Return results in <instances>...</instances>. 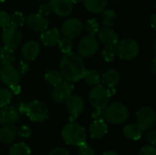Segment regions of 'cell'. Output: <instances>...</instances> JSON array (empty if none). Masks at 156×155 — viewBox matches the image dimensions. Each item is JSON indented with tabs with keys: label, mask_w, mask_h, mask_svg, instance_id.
I'll return each mask as SVG.
<instances>
[{
	"label": "cell",
	"mask_w": 156,
	"mask_h": 155,
	"mask_svg": "<svg viewBox=\"0 0 156 155\" xmlns=\"http://www.w3.org/2000/svg\"><path fill=\"white\" fill-rule=\"evenodd\" d=\"M59 69L65 80L69 82L80 81L83 79L86 71L83 58L75 52L64 54L59 63Z\"/></svg>",
	"instance_id": "6da1fadb"
},
{
	"label": "cell",
	"mask_w": 156,
	"mask_h": 155,
	"mask_svg": "<svg viewBox=\"0 0 156 155\" xmlns=\"http://www.w3.org/2000/svg\"><path fill=\"white\" fill-rule=\"evenodd\" d=\"M61 138L64 143L71 146H80L87 142L85 129L77 122H69L61 131Z\"/></svg>",
	"instance_id": "7a4b0ae2"
},
{
	"label": "cell",
	"mask_w": 156,
	"mask_h": 155,
	"mask_svg": "<svg viewBox=\"0 0 156 155\" xmlns=\"http://www.w3.org/2000/svg\"><path fill=\"white\" fill-rule=\"evenodd\" d=\"M129 118V110L122 102H112L103 111V121L106 123L118 125L124 123Z\"/></svg>",
	"instance_id": "3957f363"
},
{
	"label": "cell",
	"mask_w": 156,
	"mask_h": 155,
	"mask_svg": "<svg viewBox=\"0 0 156 155\" xmlns=\"http://www.w3.org/2000/svg\"><path fill=\"white\" fill-rule=\"evenodd\" d=\"M116 57L122 60H133L140 53V46L138 42L131 37L119 40L114 46Z\"/></svg>",
	"instance_id": "277c9868"
},
{
	"label": "cell",
	"mask_w": 156,
	"mask_h": 155,
	"mask_svg": "<svg viewBox=\"0 0 156 155\" xmlns=\"http://www.w3.org/2000/svg\"><path fill=\"white\" fill-rule=\"evenodd\" d=\"M111 96L109 94L108 89L102 85H98L93 87L89 93V101L94 110L104 111L109 105Z\"/></svg>",
	"instance_id": "5b68a950"
},
{
	"label": "cell",
	"mask_w": 156,
	"mask_h": 155,
	"mask_svg": "<svg viewBox=\"0 0 156 155\" xmlns=\"http://www.w3.org/2000/svg\"><path fill=\"white\" fill-rule=\"evenodd\" d=\"M26 114L30 121L35 122H42L48 117V107L45 102L35 100L27 103Z\"/></svg>",
	"instance_id": "8992f818"
},
{
	"label": "cell",
	"mask_w": 156,
	"mask_h": 155,
	"mask_svg": "<svg viewBox=\"0 0 156 155\" xmlns=\"http://www.w3.org/2000/svg\"><path fill=\"white\" fill-rule=\"evenodd\" d=\"M99 42L95 37L85 36L78 44V55L81 58H89L93 57L99 50Z\"/></svg>",
	"instance_id": "52a82bcc"
},
{
	"label": "cell",
	"mask_w": 156,
	"mask_h": 155,
	"mask_svg": "<svg viewBox=\"0 0 156 155\" xmlns=\"http://www.w3.org/2000/svg\"><path fill=\"white\" fill-rule=\"evenodd\" d=\"M136 117H137V125L143 132L151 130L155 124V111L151 107L144 106L140 108L136 113Z\"/></svg>",
	"instance_id": "ba28073f"
},
{
	"label": "cell",
	"mask_w": 156,
	"mask_h": 155,
	"mask_svg": "<svg viewBox=\"0 0 156 155\" xmlns=\"http://www.w3.org/2000/svg\"><path fill=\"white\" fill-rule=\"evenodd\" d=\"M1 39L4 44V47L15 49L19 47L22 41V35L20 30L17 27L13 26H8L3 29Z\"/></svg>",
	"instance_id": "9c48e42d"
},
{
	"label": "cell",
	"mask_w": 156,
	"mask_h": 155,
	"mask_svg": "<svg viewBox=\"0 0 156 155\" xmlns=\"http://www.w3.org/2000/svg\"><path fill=\"white\" fill-rule=\"evenodd\" d=\"M73 83L68 80L62 81L59 85L54 87L50 92V98L52 101L57 104L65 103L69 97L72 94L73 91Z\"/></svg>",
	"instance_id": "30bf717a"
},
{
	"label": "cell",
	"mask_w": 156,
	"mask_h": 155,
	"mask_svg": "<svg viewBox=\"0 0 156 155\" xmlns=\"http://www.w3.org/2000/svg\"><path fill=\"white\" fill-rule=\"evenodd\" d=\"M83 23L77 17H71L66 19L61 26V33L64 37L73 39L79 37L83 31Z\"/></svg>",
	"instance_id": "8fae6325"
},
{
	"label": "cell",
	"mask_w": 156,
	"mask_h": 155,
	"mask_svg": "<svg viewBox=\"0 0 156 155\" xmlns=\"http://www.w3.org/2000/svg\"><path fill=\"white\" fill-rule=\"evenodd\" d=\"M20 73L17 69L13 65L3 66L0 69V80L4 85L10 88L12 86L17 85L20 80Z\"/></svg>",
	"instance_id": "7c38bea8"
},
{
	"label": "cell",
	"mask_w": 156,
	"mask_h": 155,
	"mask_svg": "<svg viewBox=\"0 0 156 155\" xmlns=\"http://www.w3.org/2000/svg\"><path fill=\"white\" fill-rule=\"evenodd\" d=\"M64 104L66 105L67 111L70 115L69 117H73L75 119H77L85 109V102L82 97L78 94H71Z\"/></svg>",
	"instance_id": "4fadbf2b"
},
{
	"label": "cell",
	"mask_w": 156,
	"mask_h": 155,
	"mask_svg": "<svg viewBox=\"0 0 156 155\" xmlns=\"http://www.w3.org/2000/svg\"><path fill=\"white\" fill-rule=\"evenodd\" d=\"M40 53V45L35 40L27 41L21 48L20 54L25 61L35 60Z\"/></svg>",
	"instance_id": "5bb4252c"
},
{
	"label": "cell",
	"mask_w": 156,
	"mask_h": 155,
	"mask_svg": "<svg viewBox=\"0 0 156 155\" xmlns=\"http://www.w3.org/2000/svg\"><path fill=\"white\" fill-rule=\"evenodd\" d=\"M48 4L51 8V12H54L58 16H68L73 10V4L70 0H49Z\"/></svg>",
	"instance_id": "9a60e30c"
},
{
	"label": "cell",
	"mask_w": 156,
	"mask_h": 155,
	"mask_svg": "<svg viewBox=\"0 0 156 155\" xmlns=\"http://www.w3.org/2000/svg\"><path fill=\"white\" fill-rule=\"evenodd\" d=\"M27 24L30 29L36 32H44L48 27V20L47 17L40 16L39 14H31L26 18Z\"/></svg>",
	"instance_id": "2e32d148"
},
{
	"label": "cell",
	"mask_w": 156,
	"mask_h": 155,
	"mask_svg": "<svg viewBox=\"0 0 156 155\" xmlns=\"http://www.w3.org/2000/svg\"><path fill=\"white\" fill-rule=\"evenodd\" d=\"M98 38L99 41L104 45V47H114L119 41L117 33L112 27L108 26H104L99 30Z\"/></svg>",
	"instance_id": "e0dca14e"
},
{
	"label": "cell",
	"mask_w": 156,
	"mask_h": 155,
	"mask_svg": "<svg viewBox=\"0 0 156 155\" xmlns=\"http://www.w3.org/2000/svg\"><path fill=\"white\" fill-rule=\"evenodd\" d=\"M20 113L14 106L7 105L0 111L1 123L4 125H15L19 120Z\"/></svg>",
	"instance_id": "ac0fdd59"
},
{
	"label": "cell",
	"mask_w": 156,
	"mask_h": 155,
	"mask_svg": "<svg viewBox=\"0 0 156 155\" xmlns=\"http://www.w3.org/2000/svg\"><path fill=\"white\" fill-rule=\"evenodd\" d=\"M120 79V72L115 69H108L101 76V83H102V86L107 89L115 88L119 84Z\"/></svg>",
	"instance_id": "d6986e66"
},
{
	"label": "cell",
	"mask_w": 156,
	"mask_h": 155,
	"mask_svg": "<svg viewBox=\"0 0 156 155\" xmlns=\"http://www.w3.org/2000/svg\"><path fill=\"white\" fill-rule=\"evenodd\" d=\"M60 38V32L57 28L47 29L40 35L41 42L47 47H54L58 45Z\"/></svg>",
	"instance_id": "ffe728a7"
},
{
	"label": "cell",
	"mask_w": 156,
	"mask_h": 155,
	"mask_svg": "<svg viewBox=\"0 0 156 155\" xmlns=\"http://www.w3.org/2000/svg\"><path fill=\"white\" fill-rule=\"evenodd\" d=\"M17 137V127L16 125H4L0 128V143L3 144L12 143Z\"/></svg>",
	"instance_id": "44dd1931"
},
{
	"label": "cell",
	"mask_w": 156,
	"mask_h": 155,
	"mask_svg": "<svg viewBox=\"0 0 156 155\" xmlns=\"http://www.w3.org/2000/svg\"><path fill=\"white\" fill-rule=\"evenodd\" d=\"M108 132V125L103 121H93L90 125V134L92 139H101Z\"/></svg>",
	"instance_id": "7402d4cb"
},
{
	"label": "cell",
	"mask_w": 156,
	"mask_h": 155,
	"mask_svg": "<svg viewBox=\"0 0 156 155\" xmlns=\"http://www.w3.org/2000/svg\"><path fill=\"white\" fill-rule=\"evenodd\" d=\"M109 0H83L84 7L92 14L102 13L108 5Z\"/></svg>",
	"instance_id": "603a6c76"
},
{
	"label": "cell",
	"mask_w": 156,
	"mask_h": 155,
	"mask_svg": "<svg viewBox=\"0 0 156 155\" xmlns=\"http://www.w3.org/2000/svg\"><path fill=\"white\" fill-rule=\"evenodd\" d=\"M143 131L139 128L137 124H128L122 129V133L125 138L131 141H138L141 139Z\"/></svg>",
	"instance_id": "cb8c5ba5"
},
{
	"label": "cell",
	"mask_w": 156,
	"mask_h": 155,
	"mask_svg": "<svg viewBox=\"0 0 156 155\" xmlns=\"http://www.w3.org/2000/svg\"><path fill=\"white\" fill-rule=\"evenodd\" d=\"M45 80L53 88L59 85L62 81H64V78L61 72L58 69H49L45 73L44 76Z\"/></svg>",
	"instance_id": "d4e9b609"
},
{
	"label": "cell",
	"mask_w": 156,
	"mask_h": 155,
	"mask_svg": "<svg viewBox=\"0 0 156 155\" xmlns=\"http://www.w3.org/2000/svg\"><path fill=\"white\" fill-rule=\"evenodd\" d=\"M16 60V54L14 49L3 47L0 48V64L1 66L13 65Z\"/></svg>",
	"instance_id": "484cf974"
},
{
	"label": "cell",
	"mask_w": 156,
	"mask_h": 155,
	"mask_svg": "<svg viewBox=\"0 0 156 155\" xmlns=\"http://www.w3.org/2000/svg\"><path fill=\"white\" fill-rule=\"evenodd\" d=\"M83 79L85 82L90 86H98L101 85V74L96 69H86Z\"/></svg>",
	"instance_id": "4316f807"
},
{
	"label": "cell",
	"mask_w": 156,
	"mask_h": 155,
	"mask_svg": "<svg viewBox=\"0 0 156 155\" xmlns=\"http://www.w3.org/2000/svg\"><path fill=\"white\" fill-rule=\"evenodd\" d=\"M31 150L25 143H17L12 145L8 150V155H30Z\"/></svg>",
	"instance_id": "83f0119b"
},
{
	"label": "cell",
	"mask_w": 156,
	"mask_h": 155,
	"mask_svg": "<svg viewBox=\"0 0 156 155\" xmlns=\"http://www.w3.org/2000/svg\"><path fill=\"white\" fill-rule=\"evenodd\" d=\"M83 26L88 36L94 37V35H96L100 30V24L96 18H89Z\"/></svg>",
	"instance_id": "f1b7e54d"
},
{
	"label": "cell",
	"mask_w": 156,
	"mask_h": 155,
	"mask_svg": "<svg viewBox=\"0 0 156 155\" xmlns=\"http://www.w3.org/2000/svg\"><path fill=\"white\" fill-rule=\"evenodd\" d=\"M117 15L114 10L112 9H105L102 12V23L105 26L111 27L114 26L116 22Z\"/></svg>",
	"instance_id": "f546056e"
},
{
	"label": "cell",
	"mask_w": 156,
	"mask_h": 155,
	"mask_svg": "<svg viewBox=\"0 0 156 155\" xmlns=\"http://www.w3.org/2000/svg\"><path fill=\"white\" fill-rule=\"evenodd\" d=\"M13 94L9 89L1 88L0 89V108H4L10 104L13 100Z\"/></svg>",
	"instance_id": "4dcf8cb0"
},
{
	"label": "cell",
	"mask_w": 156,
	"mask_h": 155,
	"mask_svg": "<svg viewBox=\"0 0 156 155\" xmlns=\"http://www.w3.org/2000/svg\"><path fill=\"white\" fill-rule=\"evenodd\" d=\"M25 21H26V18H25L24 15L20 11H16L10 16L9 25L18 28L25 24Z\"/></svg>",
	"instance_id": "1f68e13d"
},
{
	"label": "cell",
	"mask_w": 156,
	"mask_h": 155,
	"mask_svg": "<svg viewBox=\"0 0 156 155\" xmlns=\"http://www.w3.org/2000/svg\"><path fill=\"white\" fill-rule=\"evenodd\" d=\"M100 55L101 59L105 62H112L116 58L114 47H104Z\"/></svg>",
	"instance_id": "d6a6232c"
},
{
	"label": "cell",
	"mask_w": 156,
	"mask_h": 155,
	"mask_svg": "<svg viewBox=\"0 0 156 155\" xmlns=\"http://www.w3.org/2000/svg\"><path fill=\"white\" fill-rule=\"evenodd\" d=\"M58 48L60 49V51L63 54H67L69 52H72V48H73V43L71 41V39L63 37L60 38L59 42H58Z\"/></svg>",
	"instance_id": "836d02e7"
},
{
	"label": "cell",
	"mask_w": 156,
	"mask_h": 155,
	"mask_svg": "<svg viewBox=\"0 0 156 155\" xmlns=\"http://www.w3.org/2000/svg\"><path fill=\"white\" fill-rule=\"evenodd\" d=\"M78 155H95V152H94L93 148L86 143L79 146Z\"/></svg>",
	"instance_id": "e575fe53"
},
{
	"label": "cell",
	"mask_w": 156,
	"mask_h": 155,
	"mask_svg": "<svg viewBox=\"0 0 156 155\" xmlns=\"http://www.w3.org/2000/svg\"><path fill=\"white\" fill-rule=\"evenodd\" d=\"M32 134V129L27 125H21L17 128V135L21 138H28Z\"/></svg>",
	"instance_id": "d590c367"
},
{
	"label": "cell",
	"mask_w": 156,
	"mask_h": 155,
	"mask_svg": "<svg viewBox=\"0 0 156 155\" xmlns=\"http://www.w3.org/2000/svg\"><path fill=\"white\" fill-rule=\"evenodd\" d=\"M138 155H156V148L154 145H144L139 151Z\"/></svg>",
	"instance_id": "8d00e7d4"
},
{
	"label": "cell",
	"mask_w": 156,
	"mask_h": 155,
	"mask_svg": "<svg viewBox=\"0 0 156 155\" xmlns=\"http://www.w3.org/2000/svg\"><path fill=\"white\" fill-rule=\"evenodd\" d=\"M9 19L10 16L5 12V11H0V28H5L6 26H9Z\"/></svg>",
	"instance_id": "74e56055"
},
{
	"label": "cell",
	"mask_w": 156,
	"mask_h": 155,
	"mask_svg": "<svg viewBox=\"0 0 156 155\" xmlns=\"http://www.w3.org/2000/svg\"><path fill=\"white\" fill-rule=\"evenodd\" d=\"M50 12H51V8H50L49 5L48 4H42L38 8V13L37 14H39L40 16L46 17L47 16H48L50 14Z\"/></svg>",
	"instance_id": "f35d334b"
},
{
	"label": "cell",
	"mask_w": 156,
	"mask_h": 155,
	"mask_svg": "<svg viewBox=\"0 0 156 155\" xmlns=\"http://www.w3.org/2000/svg\"><path fill=\"white\" fill-rule=\"evenodd\" d=\"M146 141L149 143L150 145H155L156 143V132L154 130H149L146 133Z\"/></svg>",
	"instance_id": "ab89813d"
},
{
	"label": "cell",
	"mask_w": 156,
	"mask_h": 155,
	"mask_svg": "<svg viewBox=\"0 0 156 155\" xmlns=\"http://www.w3.org/2000/svg\"><path fill=\"white\" fill-rule=\"evenodd\" d=\"M18 72L21 74H26L27 71H28V69H29V65L27 61L25 60H21L19 62V65H18V68H16Z\"/></svg>",
	"instance_id": "60d3db41"
},
{
	"label": "cell",
	"mask_w": 156,
	"mask_h": 155,
	"mask_svg": "<svg viewBox=\"0 0 156 155\" xmlns=\"http://www.w3.org/2000/svg\"><path fill=\"white\" fill-rule=\"evenodd\" d=\"M48 155H70L69 151L65 148H62V147H58V148H55L53 150L50 151V153H48Z\"/></svg>",
	"instance_id": "b9f144b4"
},
{
	"label": "cell",
	"mask_w": 156,
	"mask_h": 155,
	"mask_svg": "<svg viewBox=\"0 0 156 155\" xmlns=\"http://www.w3.org/2000/svg\"><path fill=\"white\" fill-rule=\"evenodd\" d=\"M91 119L93 121H101L103 120V111L94 110L91 113Z\"/></svg>",
	"instance_id": "7bdbcfd3"
},
{
	"label": "cell",
	"mask_w": 156,
	"mask_h": 155,
	"mask_svg": "<svg viewBox=\"0 0 156 155\" xmlns=\"http://www.w3.org/2000/svg\"><path fill=\"white\" fill-rule=\"evenodd\" d=\"M27 103L25 102V101H20L18 103V108H17V111L18 112L20 113H24L26 114V111H27Z\"/></svg>",
	"instance_id": "ee69618b"
},
{
	"label": "cell",
	"mask_w": 156,
	"mask_h": 155,
	"mask_svg": "<svg viewBox=\"0 0 156 155\" xmlns=\"http://www.w3.org/2000/svg\"><path fill=\"white\" fill-rule=\"evenodd\" d=\"M9 90H10V91L12 92L13 95H17V94H19V93L21 92V87L19 86V84L10 87Z\"/></svg>",
	"instance_id": "f6af8a7d"
},
{
	"label": "cell",
	"mask_w": 156,
	"mask_h": 155,
	"mask_svg": "<svg viewBox=\"0 0 156 155\" xmlns=\"http://www.w3.org/2000/svg\"><path fill=\"white\" fill-rule=\"evenodd\" d=\"M149 71L151 72V74H152V75H155V73H156L155 58H154V59H153V61H152V63H151V66H150V68H149Z\"/></svg>",
	"instance_id": "bcb514c9"
},
{
	"label": "cell",
	"mask_w": 156,
	"mask_h": 155,
	"mask_svg": "<svg viewBox=\"0 0 156 155\" xmlns=\"http://www.w3.org/2000/svg\"><path fill=\"white\" fill-rule=\"evenodd\" d=\"M151 26H152V28L155 31L156 29V15L154 13L153 15H152V16H151Z\"/></svg>",
	"instance_id": "7dc6e473"
},
{
	"label": "cell",
	"mask_w": 156,
	"mask_h": 155,
	"mask_svg": "<svg viewBox=\"0 0 156 155\" xmlns=\"http://www.w3.org/2000/svg\"><path fill=\"white\" fill-rule=\"evenodd\" d=\"M101 155H120L116 151H113V150H109V151H106L104 152Z\"/></svg>",
	"instance_id": "c3c4849f"
},
{
	"label": "cell",
	"mask_w": 156,
	"mask_h": 155,
	"mask_svg": "<svg viewBox=\"0 0 156 155\" xmlns=\"http://www.w3.org/2000/svg\"><path fill=\"white\" fill-rule=\"evenodd\" d=\"M108 91H109V94H110V96H111V97H112V96H114V95H115V93H116V90H115V88L108 89Z\"/></svg>",
	"instance_id": "681fc988"
},
{
	"label": "cell",
	"mask_w": 156,
	"mask_h": 155,
	"mask_svg": "<svg viewBox=\"0 0 156 155\" xmlns=\"http://www.w3.org/2000/svg\"><path fill=\"white\" fill-rule=\"evenodd\" d=\"M80 1H82V0H70V2L74 5V4H77V3H80Z\"/></svg>",
	"instance_id": "f907efd6"
},
{
	"label": "cell",
	"mask_w": 156,
	"mask_h": 155,
	"mask_svg": "<svg viewBox=\"0 0 156 155\" xmlns=\"http://www.w3.org/2000/svg\"><path fill=\"white\" fill-rule=\"evenodd\" d=\"M155 46H156V40H154V54H155V53H156Z\"/></svg>",
	"instance_id": "816d5d0a"
},
{
	"label": "cell",
	"mask_w": 156,
	"mask_h": 155,
	"mask_svg": "<svg viewBox=\"0 0 156 155\" xmlns=\"http://www.w3.org/2000/svg\"><path fill=\"white\" fill-rule=\"evenodd\" d=\"M5 0H0V3H3V2H5Z\"/></svg>",
	"instance_id": "f5cc1de1"
},
{
	"label": "cell",
	"mask_w": 156,
	"mask_h": 155,
	"mask_svg": "<svg viewBox=\"0 0 156 155\" xmlns=\"http://www.w3.org/2000/svg\"><path fill=\"white\" fill-rule=\"evenodd\" d=\"M38 1H47V0H38Z\"/></svg>",
	"instance_id": "db71d44e"
},
{
	"label": "cell",
	"mask_w": 156,
	"mask_h": 155,
	"mask_svg": "<svg viewBox=\"0 0 156 155\" xmlns=\"http://www.w3.org/2000/svg\"><path fill=\"white\" fill-rule=\"evenodd\" d=\"M0 125H1V118H0Z\"/></svg>",
	"instance_id": "11a10c76"
},
{
	"label": "cell",
	"mask_w": 156,
	"mask_h": 155,
	"mask_svg": "<svg viewBox=\"0 0 156 155\" xmlns=\"http://www.w3.org/2000/svg\"><path fill=\"white\" fill-rule=\"evenodd\" d=\"M1 67H2V66H1V64H0V69H1Z\"/></svg>",
	"instance_id": "9f6ffc18"
},
{
	"label": "cell",
	"mask_w": 156,
	"mask_h": 155,
	"mask_svg": "<svg viewBox=\"0 0 156 155\" xmlns=\"http://www.w3.org/2000/svg\"><path fill=\"white\" fill-rule=\"evenodd\" d=\"M0 48H1V46H0Z\"/></svg>",
	"instance_id": "6f0895ef"
}]
</instances>
